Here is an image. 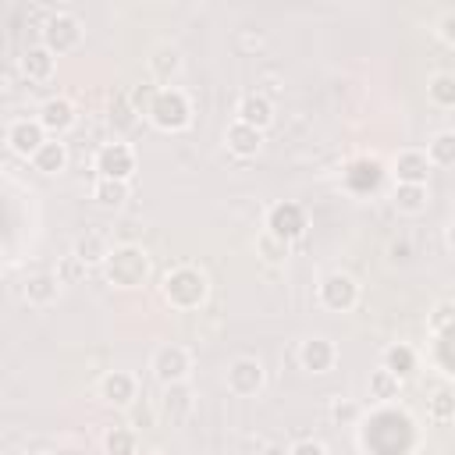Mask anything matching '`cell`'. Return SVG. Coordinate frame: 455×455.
Instances as JSON below:
<instances>
[{
  "instance_id": "obj_18",
  "label": "cell",
  "mask_w": 455,
  "mask_h": 455,
  "mask_svg": "<svg viewBox=\"0 0 455 455\" xmlns=\"http://www.w3.org/2000/svg\"><path fill=\"white\" fill-rule=\"evenodd\" d=\"M32 164H36V171H43V174H60V171L68 167V146H64L60 139H46V142L32 153Z\"/></svg>"
},
{
  "instance_id": "obj_42",
  "label": "cell",
  "mask_w": 455,
  "mask_h": 455,
  "mask_svg": "<svg viewBox=\"0 0 455 455\" xmlns=\"http://www.w3.org/2000/svg\"><path fill=\"white\" fill-rule=\"evenodd\" d=\"M146 455H167V451H160V448H153V451H146Z\"/></svg>"
},
{
  "instance_id": "obj_38",
  "label": "cell",
  "mask_w": 455,
  "mask_h": 455,
  "mask_svg": "<svg viewBox=\"0 0 455 455\" xmlns=\"http://www.w3.org/2000/svg\"><path fill=\"white\" fill-rule=\"evenodd\" d=\"M132 409V427H153V419H156V412L149 409V405H128Z\"/></svg>"
},
{
  "instance_id": "obj_41",
  "label": "cell",
  "mask_w": 455,
  "mask_h": 455,
  "mask_svg": "<svg viewBox=\"0 0 455 455\" xmlns=\"http://www.w3.org/2000/svg\"><path fill=\"white\" fill-rule=\"evenodd\" d=\"M263 455H288V448H284V444H267Z\"/></svg>"
},
{
  "instance_id": "obj_17",
  "label": "cell",
  "mask_w": 455,
  "mask_h": 455,
  "mask_svg": "<svg viewBox=\"0 0 455 455\" xmlns=\"http://www.w3.org/2000/svg\"><path fill=\"white\" fill-rule=\"evenodd\" d=\"M224 142H228V149L235 156H256L259 146H263V132H256V128H249L242 121H231L228 132H224Z\"/></svg>"
},
{
  "instance_id": "obj_27",
  "label": "cell",
  "mask_w": 455,
  "mask_h": 455,
  "mask_svg": "<svg viewBox=\"0 0 455 455\" xmlns=\"http://www.w3.org/2000/svg\"><path fill=\"white\" fill-rule=\"evenodd\" d=\"M103 448H107V455H135L139 437H135L132 427H114V430H107Z\"/></svg>"
},
{
  "instance_id": "obj_36",
  "label": "cell",
  "mask_w": 455,
  "mask_h": 455,
  "mask_svg": "<svg viewBox=\"0 0 455 455\" xmlns=\"http://www.w3.org/2000/svg\"><path fill=\"white\" fill-rule=\"evenodd\" d=\"M437 363L444 373H455V363H451V331L437 334Z\"/></svg>"
},
{
  "instance_id": "obj_6",
  "label": "cell",
  "mask_w": 455,
  "mask_h": 455,
  "mask_svg": "<svg viewBox=\"0 0 455 455\" xmlns=\"http://www.w3.org/2000/svg\"><path fill=\"white\" fill-rule=\"evenodd\" d=\"M320 302H323L327 309H334V313H348V309L359 302V284H355V277H352V274H341V270L327 274V277L320 281Z\"/></svg>"
},
{
  "instance_id": "obj_29",
  "label": "cell",
  "mask_w": 455,
  "mask_h": 455,
  "mask_svg": "<svg viewBox=\"0 0 455 455\" xmlns=\"http://www.w3.org/2000/svg\"><path fill=\"white\" fill-rule=\"evenodd\" d=\"M256 252H259L267 263H284V259H288V242H281V238H274L270 231H263V235L256 238Z\"/></svg>"
},
{
  "instance_id": "obj_23",
  "label": "cell",
  "mask_w": 455,
  "mask_h": 455,
  "mask_svg": "<svg viewBox=\"0 0 455 455\" xmlns=\"http://www.w3.org/2000/svg\"><path fill=\"white\" fill-rule=\"evenodd\" d=\"M71 256H78L85 267H92V263H103V259L110 256V245H107V238H103V235L85 231V235L75 242V252H71Z\"/></svg>"
},
{
  "instance_id": "obj_13",
  "label": "cell",
  "mask_w": 455,
  "mask_h": 455,
  "mask_svg": "<svg viewBox=\"0 0 455 455\" xmlns=\"http://www.w3.org/2000/svg\"><path fill=\"white\" fill-rule=\"evenodd\" d=\"M395 171V181L398 185H427V174H430V160L423 149H402L391 164Z\"/></svg>"
},
{
  "instance_id": "obj_28",
  "label": "cell",
  "mask_w": 455,
  "mask_h": 455,
  "mask_svg": "<svg viewBox=\"0 0 455 455\" xmlns=\"http://www.w3.org/2000/svg\"><path fill=\"white\" fill-rule=\"evenodd\" d=\"M427 96L437 103V107H455V78L451 75H434L430 85H427Z\"/></svg>"
},
{
  "instance_id": "obj_5",
  "label": "cell",
  "mask_w": 455,
  "mask_h": 455,
  "mask_svg": "<svg viewBox=\"0 0 455 455\" xmlns=\"http://www.w3.org/2000/svg\"><path fill=\"white\" fill-rule=\"evenodd\" d=\"M78 43H82V25H78V18H71V14H53V18L46 21V28H43V46H46L53 57L78 50Z\"/></svg>"
},
{
  "instance_id": "obj_37",
  "label": "cell",
  "mask_w": 455,
  "mask_h": 455,
  "mask_svg": "<svg viewBox=\"0 0 455 455\" xmlns=\"http://www.w3.org/2000/svg\"><path fill=\"white\" fill-rule=\"evenodd\" d=\"M387 259H391V263H409V259H412L409 238H395V242L387 245Z\"/></svg>"
},
{
  "instance_id": "obj_34",
  "label": "cell",
  "mask_w": 455,
  "mask_h": 455,
  "mask_svg": "<svg viewBox=\"0 0 455 455\" xmlns=\"http://www.w3.org/2000/svg\"><path fill=\"white\" fill-rule=\"evenodd\" d=\"M135 107L128 103V96H117V103L110 107V121H114V128H132L135 124Z\"/></svg>"
},
{
  "instance_id": "obj_33",
  "label": "cell",
  "mask_w": 455,
  "mask_h": 455,
  "mask_svg": "<svg viewBox=\"0 0 455 455\" xmlns=\"http://www.w3.org/2000/svg\"><path fill=\"white\" fill-rule=\"evenodd\" d=\"M85 270H89V267H85L78 256H64V263L57 267V281H60V284H78V281L85 277Z\"/></svg>"
},
{
  "instance_id": "obj_22",
  "label": "cell",
  "mask_w": 455,
  "mask_h": 455,
  "mask_svg": "<svg viewBox=\"0 0 455 455\" xmlns=\"http://www.w3.org/2000/svg\"><path fill=\"white\" fill-rule=\"evenodd\" d=\"M391 203H395L398 213H423L430 196H427V185H395Z\"/></svg>"
},
{
  "instance_id": "obj_8",
  "label": "cell",
  "mask_w": 455,
  "mask_h": 455,
  "mask_svg": "<svg viewBox=\"0 0 455 455\" xmlns=\"http://www.w3.org/2000/svg\"><path fill=\"white\" fill-rule=\"evenodd\" d=\"M188 370H192L188 348H181V345H160V348L153 352V377H156L160 384L188 380Z\"/></svg>"
},
{
  "instance_id": "obj_14",
  "label": "cell",
  "mask_w": 455,
  "mask_h": 455,
  "mask_svg": "<svg viewBox=\"0 0 455 455\" xmlns=\"http://www.w3.org/2000/svg\"><path fill=\"white\" fill-rule=\"evenodd\" d=\"M39 128L43 132H53V135H60V132H68L71 124H75V107H71V100H64V96H53V100H46L43 107H39Z\"/></svg>"
},
{
  "instance_id": "obj_11",
  "label": "cell",
  "mask_w": 455,
  "mask_h": 455,
  "mask_svg": "<svg viewBox=\"0 0 455 455\" xmlns=\"http://www.w3.org/2000/svg\"><path fill=\"white\" fill-rule=\"evenodd\" d=\"M196 409V391L188 380H174V384H164V398H160V412L171 419V423H181L188 419Z\"/></svg>"
},
{
  "instance_id": "obj_16",
  "label": "cell",
  "mask_w": 455,
  "mask_h": 455,
  "mask_svg": "<svg viewBox=\"0 0 455 455\" xmlns=\"http://www.w3.org/2000/svg\"><path fill=\"white\" fill-rule=\"evenodd\" d=\"M235 121H242V124L263 132V128L274 121V103H270L263 92H249V96H242V103H238V117H235Z\"/></svg>"
},
{
  "instance_id": "obj_15",
  "label": "cell",
  "mask_w": 455,
  "mask_h": 455,
  "mask_svg": "<svg viewBox=\"0 0 455 455\" xmlns=\"http://www.w3.org/2000/svg\"><path fill=\"white\" fill-rule=\"evenodd\" d=\"M43 142H46V132L39 128V121H14V124L7 128V146H11L18 156H32Z\"/></svg>"
},
{
  "instance_id": "obj_2",
  "label": "cell",
  "mask_w": 455,
  "mask_h": 455,
  "mask_svg": "<svg viewBox=\"0 0 455 455\" xmlns=\"http://www.w3.org/2000/svg\"><path fill=\"white\" fill-rule=\"evenodd\" d=\"M164 299L174 309H196L206 299V277L196 267H174L164 277Z\"/></svg>"
},
{
  "instance_id": "obj_39",
  "label": "cell",
  "mask_w": 455,
  "mask_h": 455,
  "mask_svg": "<svg viewBox=\"0 0 455 455\" xmlns=\"http://www.w3.org/2000/svg\"><path fill=\"white\" fill-rule=\"evenodd\" d=\"M288 455H327V448L316 444V441H299V444L288 448Z\"/></svg>"
},
{
  "instance_id": "obj_26",
  "label": "cell",
  "mask_w": 455,
  "mask_h": 455,
  "mask_svg": "<svg viewBox=\"0 0 455 455\" xmlns=\"http://www.w3.org/2000/svg\"><path fill=\"white\" fill-rule=\"evenodd\" d=\"M92 199H96L100 206L114 210V206H121V203L128 199V181H110V178H96V185H92Z\"/></svg>"
},
{
  "instance_id": "obj_40",
  "label": "cell",
  "mask_w": 455,
  "mask_h": 455,
  "mask_svg": "<svg viewBox=\"0 0 455 455\" xmlns=\"http://www.w3.org/2000/svg\"><path fill=\"white\" fill-rule=\"evenodd\" d=\"M451 25H455V18H451V14H444V21H441V28H444V32H441V36H444L448 43H451Z\"/></svg>"
},
{
  "instance_id": "obj_19",
  "label": "cell",
  "mask_w": 455,
  "mask_h": 455,
  "mask_svg": "<svg viewBox=\"0 0 455 455\" xmlns=\"http://www.w3.org/2000/svg\"><path fill=\"white\" fill-rule=\"evenodd\" d=\"M57 295H60L57 274H32V277L25 281V299H28L32 306H50Z\"/></svg>"
},
{
  "instance_id": "obj_9",
  "label": "cell",
  "mask_w": 455,
  "mask_h": 455,
  "mask_svg": "<svg viewBox=\"0 0 455 455\" xmlns=\"http://www.w3.org/2000/svg\"><path fill=\"white\" fill-rule=\"evenodd\" d=\"M259 387H263V363L252 355H238L228 366V391L245 398V395H256Z\"/></svg>"
},
{
  "instance_id": "obj_32",
  "label": "cell",
  "mask_w": 455,
  "mask_h": 455,
  "mask_svg": "<svg viewBox=\"0 0 455 455\" xmlns=\"http://www.w3.org/2000/svg\"><path fill=\"white\" fill-rule=\"evenodd\" d=\"M451 320H455V302L451 299H441L434 306V313H430V331L434 334H444V331H451Z\"/></svg>"
},
{
  "instance_id": "obj_20",
  "label": "cell",
  "mask_w": 455,
  "mask_h": 455,
  "mask_svg": "<svg viewBox=\"0 0 455 455\" xmlns=\"http://www.w3.org/2000/svg\"><path fill=\"white\" fill-rule=\"evenodd\" d=\"M53 64H57V57H53L46 46H32V50H25V57H21V71H25L32 82H46V78L53 75Z\"/></svg>"
},
{
  "instance_id": "obj_25",
  "label": "cell",
  "mask_w": 455,
  "mask_h": 455,
  "mask_svg": "<svg viewBox=\"0 0 455 455\" xmlns=\"http://www.w3.org/2000/svg\"><path fill=\"white\" fill-rule=\"evenodd\" d=\"M384 370L391 373V377H409L412 370H416V352L409 348V345H391L387 352H384Z\"/></svg>"
},
{
  "instance_id": "obj_3",
  "label": "cell",
  "mask_w": 455,
  "mask_h": 455,
  "mask_svg": "<svg viewBox=\"0 0 455 455\" xmlns=\"http://www.w3.org/2000/svg\"><path fill=\"white\" fill-rule=\"evenodd\" d=\"M149 121L160 128V132H178L188 124L192 117V107H188V96L181 89H156L149 107H146Z\"/></svg>"
},
{
  "instance_id": "obj_1",
  "label": "cell",
  "mask_w": 455,
  "mask_h": 455,
  "mask_svg": "<svg viewBox=\"0 0 455 455\" xmlns=\"http://www.w3.org/2000/svg\"><path fill=\"white\" fill-rule=\"evenodd\" d=\"M103 267H107V281L110 284H117V288H139L146 281V274H149V256L139 245H117V249H110V256L103 259Z\"/></svg>"
},
{
  "instance_id": "obj_31",
  "label": "cell",
  "mask_w": 455,
  "mask_h": 455,
  "mask_svg": "<svg viewBox=\"0 0 455 455\" xmlns=\"http://www.w3.org/2000/svg\"><path fill=\"white\" fill-rule=\"evenodd\" d=\"M430 416L437 423H451V416H455V395H451V387H437V395L430 398Z\"/></svg>"
},
{
  "instance_id": "obj_30",
  "label": "cell",
  "mask_w": 455,
  "mask_h": 455,
  "mask_svg": "<svg viewBox=\"0 0 455 455\" xmlns=\"http://www.w3.org/2000/svg\"><path fill=\"white\" fill-rule=\"evenodd\" d=\"M395 395H398V377H391L384 366L373 370V377H370V398L387 402V398H395Z\"/></svg>"
},
{
  "instance_id": "obj_12",
  "label": "cell",
  "mask_w": 455,
  "mask_h": 455,
  "mask_svg": "<svg viewBox=\"0 0 455 455\" xmlns=\"http://www.w3.org/2000/svg\"><path fill=\"white\" fill-rule=\"evenodd\" d=\"M334 359H338V348H334V341L323 338V334L306 338L302 348H299V363H302V370H309V373H327V370L334 366Z\"/></svg>"
},
{
  "instance_id": "obj_7",
  "label": "cell",
  "mask_w": 455,
  "mask_h": 455,
  "mask_svg": "<svg viewBox=\"0 0 455 455\" xmlns=\"http://www.w3.org/2000/svg\"><path fill=\"white\" fill-rule=\"evenodd\" d=\"M96 171L100 178H110V181H128L132 171H135V153L128 142H107L100 146L96 153Z\"/></svg>"
},
{
  "instance_id": "obj_4",
  "label": "cell",
  "mask_w": 455,
  "mask_h": 455,
  "mask_svg": "<svg viewBox=\"0 0 455 455\" xmlns=\"http://www.w3.org/2000/svg\"><path fill=\"white\" fill-rule=\"evenodd\" d=\"M267 231H270L274 238H281V242L291 245V242L306 231V210H302L299 203H291V199L274 203V206L267 210Z\"/></svg>"
},
{
  "instance_id": "obj_21",
  "label": "cell",
  "mask_w": 455,
  "mask_h": 455,
  "mask_svg": "<svg viewBox=\"0 0 455 455\" xmlns=\"http://www.w3.org/2000/svg\"><path fill=\"white\" fill-rule=\"evenodd\" d=\"M149 71H153V78L156 82H171L178 71H181V53L174 50V46H156L153 53H149Z\"/></svg>"
},
{
  "instance_id": "obj_10",
  "label": "cell",
  "mask_w": 455,
  "mask_h": 455,
  "mask_svg": "<svg viewBox=\"0 0 455 455\" xmlns=\"http://www.w3.org/2000/svg\"><path fill=\"white\" fill-rule=\"evenodd\" d=\"M100 398H103L107 405L128 409V405L139 398V384H135L132 373H124V370H110V373H103V380H100Z\"/></svg>"
},
{
  "instance_id": "obj_35",
  "label": "cell",
  "mask_w": 455,
  "mask_h": 455,
  "mask_svg": "<svg viewBox=\"0 0 455 455\" xmlns=\"http://www.w3.org/2000/svg\"><path fill=\"white\" fill-rule=\"evenodd\" d=\"M331 419L348 427V423H355V419H359V405H355V402H348V398H338V402L331 405Z\"/></svg>"
},
{
  "instance_id": "obj_24",
  "label": "cell",
  "mask_w": 455,
  "mask_h": 455,
  "mask_svg": "<svg viewBox=\"0 0 455 455\" xmlns=\"http://www.w3.org/2000/svg\"><path fill=\"white\" fill-rule=\"evenodd\" d=\"M427 160H430V167H451L455 164V132H437L427 142Z\"/></svg>"
}]
</instances>
